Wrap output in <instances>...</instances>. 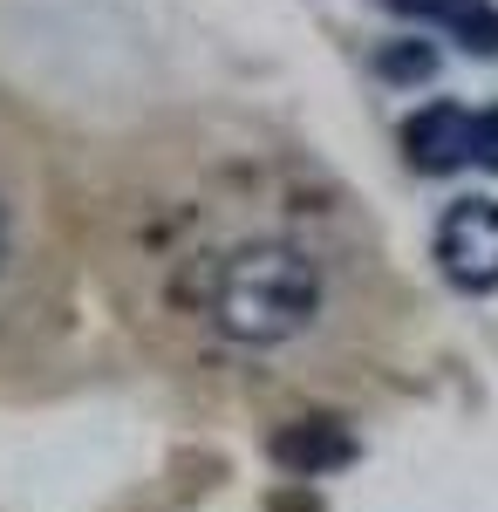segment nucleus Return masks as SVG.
Returning a JSON list of instances; mask_svg holds the SVG:
<instances>
[{
	"mask_svg": "<svg viewBox=\"0 0 498 512\" xmlns=\"http://www.w3.org/2000/svg\"><path fill=\"white\" fill-rule=\"evenodd\" d=\"M376 246L348 192L273 137L157 151L123 198L116 280L198 369L321 376L369 315Z\"/></svg>",
	"mask_w": 498,
	"mask_h": 512,
	"instance_id": "1",
	"label": "nucleus"
},
{
	"mask_svg": "<svg viewBox=\"0 0 498 512\" xmlns=\"http://www.w3.org/2000/svg\"><path fill=\"white\" fill-rule=\"evenodd\" d=\"M62 274H69V260L55 239L48 164L0 117V362L21 355L55 315H69Z\"/></svg>",
	"mask_w": 498,
	"mask_h": 512,
	"instance_id": "2",
	"label": "nucleus"
},
{
	"mask_svg": "<svg viewBox=\"0 0 498 512\" xmlns=\"http://www.w3.org/2000/svg\"><path fill=\"white\" fill-rule=\"evenodd\" d=\"M437 274L458 294H498V198H458L437 219Z\"/></svg>",
	"mask_w": 498,
	"mask_h": 512,
	"instance_id": "3",
	"label": "nucleus"
},
{
	"mask_svg": "<svg viewBox=\"0 0 498 512\" xmlns=\"http://www.w3.org/2000/svg\"><path fill=\"white\" fill-rule=\"evenodd\" d=\"M471 137H478V117L464 103H423L417 117L403 123V151H410V171H430V178H451L471 164Z\"/></svg>",
	"mask_w": 498,
	"mask_h": 512,
	"instance_id": "4",
	"label": "nucleus"
},
{
	"mask_svg": "<svg viewBox=\"0 0 498 512\" xmlns=\"http://www.w3.org/2000/svg\"><path fill=\"white\" fill-rule=\"evenodd\" d=\"M267 458L294 478H328L342 465H355V437L335 417H294V424H280L267 437Z\"/></svg>",
	"mask_w": 498,
	"mask_h": 512,
	"instance_id": "5",
	"label": "nucleus"
},
{
	"mask_svg": "<svg viewBox=\"0 0 498 512\" xmlns=\"http://www.w3.org/2000/svg\"><path fill=\"white\" fill-rule=\"evenodd\" d=\"M383 7L430 21V28H451L471 55H498V0H383Z\"/></svg>",
	"mask_w": 498,
	"mask_h": 512,
	"instance_id": "6",
	"label": "nucleus"
},
{
	"mask_svg": "<svg viewBox=\"0 0 498 512\" xmlns=\"http://www.w3.org/2000/svg\"><path fill=\"white\" fill-rule=\"evenodd\" d=\"M376 76H383V82H430V76H437V48L417 41V35L383 41V48H376Z\"/></svg>",
	"mask_w": 498,
	"mask_h": 512,
	"instance_id": "7",
	"label": "nucleus"
},
{
	"mask_svg": "<svg viewBox=\"0 0 498 512\" xmlns=\"http://www.w3.org/2000/svg\"><path fill=\"white\" fill-rule=\"evenodd\" d=\"M471 164L498 171V110H485V117H478V137H471Z\"/></svg>",
	"mask_w": 498,
	"mask_h": 512,
	"instance_id": "8",
	"label": "nucleus"
}]
</instances>
